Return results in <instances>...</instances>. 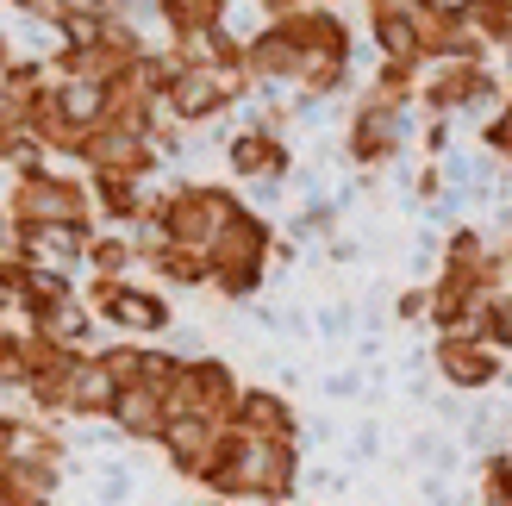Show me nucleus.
I'll use <instances>...</instances> for the list:
<instances>
[{"label":"nucleus","mask_w":512,"mask_h":506,"mask_svg":"<svg viewBox=\"0 0 512 506\" xmlns=\"http://www.w3.org/2000/svg\"><path fill=\"white\" fill-rule=\"evenodd\" d=\"M244 88H250V75H238V69L188 63L182 82H175L169 100H163V119H175V125H207V119H219V113H232L238 100H244Z\"/></svg>","instance_id":"1a4fd4ad"},{"label":"nucleus","mask_w":512,"mask_h":506,"mask_svg":"<svg viewBox=\"0 0 512 506\" xmlns=\"http://www.w3.org/2000/svg\"><path fill=\"white\" fill-rule=\"evenodd\" d=\"M481 506H512V457L506 450L481 463Z\"/></svg>","instance_id":"cd10ccee"},{"label":"nucleus","mask_w":512,"mask_h":506,"mask_svg":"<svg viewBox=\"0 0 512 506\" xmlns=\"http://www.w3.org/2000/svg\"><path fill=\"white\" fill-rule=\"evenodd\" d=\"M500 57H506V94H512V50H500Z\"/></svg>","instance_id":"f704fd0d"},{"label":"nucleus","mask_w":512,"mask_h":506,"mask_svg":"<svg viewBox=\"0 0 512 506\" xmlns=\"http://www.w3.org/2000/svg\"><path fill=\"white\" fill-rule=\"evenodd\" d=\"M431 363H438V375H444L450 388H463V394L500 382V350H494L488 338H475V332L438 338V344H431Z\"/></svg>","instance_id":"4468645a"},{"label":"nucleus","mask_w":512,"mask_h":506,"mask_svg":"<svg viewBox=\"0 0 512 506\" xmlns=\"http://www.w3.org/2000/svg\"><path fill=\"white\" fill-rule=\"evenodd\" d=\"M294 32L306 44V69H300V88L306 94H344L350 88V25L331 13V7H288Z\"/></svg>","instance_id":"423d86ee"},{"label":"nucleus","mask_w":512,"mask_h":506,"mask_svg":"<svg viewBox=\"0 0 512 506\" xmlns=\"http://www.w3.org/2000/svg\"><path fill=\"white\" fill-rule=\"evenodd\" d=\"M475 38L488 50H512V0H475Z\"/></svg>","instance_id":"a878e982"},{"label":"nucleus","mask_w":512,"mask_h":506,"mask_svg":"<svg viewBox=\"0 0 512 506\" xmlns=\"http://www.w3.org/2000/svg\"><path fill=\"white\" fill-rule=\"evenodd\" d=\"M94 238H100L94 225H19V232H13V257L32 263V269L75 275V263H88Z\"/></svg>","instance_id":"ddd939ff"},{"label":"nucleus","mask_w":512,"mask_h":506,"mask_svg":"<svg viewBox=\"0 0 512 506\" xmlns=\"http://www.w3.org/2000/svg\"><path fill=\"white\" fill-rule=\"evenodd\" d=\"M288 7L294 0H269V19L250 32V44H244V69H250V82H275V88H300V69H306V44H300V32H294V19H288Z\"/></svg>","instance_id":"0eeeda50"},{"label":"nucleus","mask_w":512,"mask_h":506,"mask_svg":"<svg viewBox=\"0 0 512 506\" xmlns=\"http://www.w3.org/2000/svg\"><path fill=\"white\" fill-rule=\"evenodd\" d=\"M494 257H500V263H506V269H512V238H506V244H500V250H494Z\"/></svg>","instance_id":"72a5a7b5"},{"label":"nucleus","mask_w":512,"mask_h":506,"mask_svg":"<svg viewBox=\"0 0 512 506\" xmlns=\"http://www.w3.org/2000/svg\"><path fill=\"white\" fill-rule=\"evenodd\" d=\"M144 263V244L138 232H100L94 250H88V269H94V282H132V269Z\"/></svg>","instance_id":"b1692460"},{"label":"nucleus","mask_w":512,"mask_h":506,"mask_svg":"<svg viewBox=\"0 0 512 506\" xmlns=\"http://www.w3.org/2000/svg\"><path fill=\"white\" fill-rule=\"evenodd\" d=\"M494 269V250L475 225H456L450 244H444V275H488Z\"/></svg>","instance_id":"393cba45"},{"label":"nucleus","mask_w":512,"mask_h":506,"mask_svg":"<svg viewBox=\"0 0 512 506\" xmlns=\"http://www.w3.org/2000/svg\"><path fill=\"white\" fill-rule=\"evenodd\" d=\"M207 263H213V288H219L225 300H250L256 288H263L269 263H275V225L256 213V207H244V213L219 232V244L207 250Z\"/></svg>","instance_id":"7ed1b4c3"},{"label":"nucleus","mask_w":512,"mask_h":506,"mask_svg":"<svg viewBox=\"0 0 512 506\" xmlns=\"http://www.w3.org/2000/svg\"><path fill=\"white\" fill-rule=\"evenodd\" d=\"M406 113H413V107H388V100H369V94H363V107L350 113V132H344L350 163H356V169L394 163L400 150H406V132H413V119H406Z\"/></svg>","instance_id":"9b49d317"},{"label":"nucleus","mask_w":512,"mask_h":506,"mask_svg":"<svg viewBox=\"0 0 512 506\" xmlns=\"http://www.w3.org/2000/svg\"><path fill=\"white\" fill-rule=\"evenodd\" d=\"M0 313H25L32 319V300H25V263L0 257Z\"/></svg>","instance_id":"c756f323"},{"label":"nucleus","mask_w":512,"mask_h":506,"mask_svg":"<svg viewBox=\"0 0 512 506\" xmlns=\"http://www.w3.org/2000/svg\"><path fill=\"white\" fill-rule=\"evenodd\" d=\"M119 25V7H100V0H57V19H50V32L63 38V50H94L107 44Z\"/></svg>","instance_id":"4be33fe9"},{"label":"nucleus","mask_w":512,"mask_h":506,"mask_svg":"<svg viewBox=\"0 0 512 506\" xmlns=\"http://www.w3.org/2000/svg\"><path fill=\"white\" fill-rule=\"evenodd\" d=\"M157 157H163L157 144L119 132V125H100V132H88V144L75 150V163L88 175H157Z\"/></svg>","instance_id":"2eb2a0df"},{"label":"nucleus","mask_w":512,"mask_h":506,"mask_svg":"<svg viewBox=\"0 0 512 506\" xmlns=\"http://www.w3.org/2000/svg\"><path fill=\"white\" fill-rule=\"evenodd\" d=\"M363 25H369V44H375L381 69H406V75L425 69V32H419L413 0H369Z\"/></svg>","instance_id":"9d476101"},{"label":"nucleus","mask_w":512,"mask_h":506,"mask_svg":"<svg viewBox=\"0 0 512 506\" xmlns=\"http://www.w3.org/2000/svg\"><path fill=\"white\" fill-rule=\"evenodd\" d=\"M225 438V419H200V413H175L169 432H163V457L175 475H188V482H200L213 463V450Z\"/></svg>","instance_id":"a211bd4d"},{"label":"nucleus","mask_w":512,"mask_h":506,"mask_svg":"<svg viewBox=\"0 0 512 506\" xmlns=\"http://www.w3.org/2000/svg\"><path fill=\"white\" fill-rule=\"evenodd\" d=\"M238 400H244V382L232 375V363H219V357H188L182 363L175 413H200V419H225V425H232Z\"/></svg>","instance_id":"f8f14e48"},{"label":"nucleus","mask_w":512,"mask_h":506,"mask_svg":"<svg viewBox=\"0 0 512 506\" xmlns=\"http://www.w3.org/2000/svg\"><path fill=\"white\" fill-rule=\"evenodd\" d=\"M82 300L94 307V319L113 325L119 338H163L169 319H175V307L157 288H144V282H94Z\"/></svg>","instance_id":"6e6552de"},{"label":"nucleus","mask_w":512,"mask_h":506,"mask_svg":"<svg viewBox=\"0 0 512 506\" xmlns=\"http://www.w3.org/2000/svg\"><path fill=\"white\" fill-rule=\"evenodd\" d=\"M25 332H32L38 344H50V350H63V357H88L94 307H88L82 294H69V300H57V307H44V313L25 319Z\"/></svg>","instance_id":"aec40b11"},{"label":"nucleus","mask_w":512,"mask_h":506,"mask_svg":"<svg viewBox=\"0 0 512 506\" xmlns=\"http://www.w3.org/2000/svg\"><path fill=\"white\" fill-rule=\"evenodd\" d=\"M225 163H232L238 182H263V188H275L281 175L294 169V150L281 144L275 125H244V132L225 144Z\"/></svg>","instance_id":"dca6fc26"},{"label":"nucleus","mask_w":512,"mask_h":506,"mask_svg":"<svg viewBox=\"0 0 512 506\" xmlns=\"http://www.w3.org/2000/svg\"><path fill=\"white\" fill-rule=\"evenodd\" d=\"M232 425H244L250 438H269V444H294V438H300L294 400H288V394H275V388H244Z\"/></svg>","instance_id":"412c9836"},{"label":"nucleus","mask_w":512,"mask_h":506,"mask_svg":"<svg viewBox=\"0 0 512 506\" xmlns=\"http://www.w3.org/2000/svg\"><path fill=\"white\" fill-rule=\"evenodd\" d=\"M25 400H32L38 413H75V419H113V400H119V382L113 369L94 357H69L63 369L38 375L32 388H25Z\"/></svg>","instance_id":"20e7f679"},{"label":"nucleus","mask_w":512,"mask_h":506,"mask_svg":"<svg viewBox=\"0 0 512 506\" xmlns=\"http://www.w3.org/2000/svg\"><path fill=\"white\" fill-rule=\"evenodd\" d=\"M481 338H488L500 357L512 350V288H500L494 300H488V319H481Z\"/></svg>","instance_id":"c85d7f7f"},{"label":"nucleus","mask_w":512,"mask_h":506,"mask_svg":"<svg viewBox=\"0 0 512 506\" xmlns=\"http://www.w3.org/2000/svg\"><path fill=\"white\" fill-rule=\"evenodd\" d=\"M244 213V200L232 188H219V182H175L163 194V207L150 225H138V244H175V250H207L219 244V232Z\"/></svg>","instance_id":"f03ea898"},{"label":"nucleus","mask_w":512,"mask_h":506,"mask_svg":"<svg viewBox=\"0 0 512 506\" xmlns=\"http://www.w3.org/2000/svg\"><path fill=\"white\" fill-rule=\"evenodd\" d=\"M481 144H488L494 157H506V163H512V94H506V107H500L488 125H481Z\"/></svg>","instance_id":"7c9ffc66"},{"label":"nucleus","mask_w":512,"mask_h":506,"mask_svg":"<svg viewBox=\"0 0 512 506\" xmlns=\"http://www.w3.org/2000/svg\"><path fill=\"white\" fill-rule=\"evenodd\" d=\"M0 94H7V63H0Z\"/></svg>","instance_id":"c9c22d12"},{"label":"nucleus","mask_w":512,"mask_h":506,"mask_svg":"<svg viewBox=\"0 0 512 506\" xmlns=\"http://www.w3.org/2000/svg\"><path fill=\"white\" fill-rule=\"evenodd\" d=\"M144 263L157 269V282L169 288H213V263L200 250H175V244H144Z\"/></svg>","instance_id":"5701e85b"},{"label":"nucleus","mask_w":512,"mask_h":506,"mask_svg":"<svg viewBox=\"0 0 512 506\" xmlns=\"http://www.w3.org/2000/svg\"><path fill=\"white\" fill-rule=\"evenodd\" d=\"M169 419H175V400H169L157 382H125L119 400H113V425H119L132 444H163Z\"/></svg>","instance_id":"6ab92c4d"},{"label":"nucleus","mask_w":512,"mask_h":506,"mask_svg":"<svg viewBox=\"0 0 512 506\" xmlns=\"http://www.w3.org/2000/svg\"><path fill=\"white\" fill-rule=\"evenodd\" d=\"M0 469H63V438L32 413H0Z\"/></svg>","instance_id":"f3484780"},{"label":"nucleus","mask_w":512,"mask_h":506,"mask_svg":"<svg viewBox=\"0 0 512 506\" xmlns=\"http://www.w3.org/2000/svg\"><path fill=\"white\" fill-rule=\"evenodd\" d=\"M207 500H294L300 488V450L294 444H269V438H250L244 425H225V438L213 450L207 475H200Z\"/></svg>","instance_id":"f257e3e1"},{"label":"nucleus","mask_w":512,"mask_h":506,"mask_svg":"<svg viewBox=\"0 0 512 506\" xmlns=\"http://www.w3.org/2000/svg\"><path fill=\"white\" fill-rule=\"evenodd\" d=\"M7 213L13 225H94V188L63 169H32V175H13Z\"/></svg>","instance_id":"39448f33"},{"label":"nucleus","mask_w":512,"mask_h":506,"mask_svg":"<svg viewBox=\"0 0 512 506\" xmlns=\"http://www.w3.org/2000/svg\"><path fill=\"white\" fill-rule=\"evenodd\" d=\"M200 506H225V500H200Z\"/></svg>","instance_id":"e433bc0d"},{"label":"nucleus","mask_w":512,"mask_h":506,"mask_svg":"<svg viewBox=\"0 0 512 506\" xmlns=\"http://www.w3.org/2000/svg\"><path fill=\"white\" fill-rule=\"evenodd\" d=\"M13 232H19V225H13V213L0 207V257H13Z\"/></svg>","instance_id":"473e14b6"},{"label":"nucleus","mask_w":512,"mask_h":506,"mask_svg":"<svg viewBox=\"0 0 512 506\" xmlns=\"http://www.w3.org/2000/svg\"><path fill=\"white\" fill-rule=\"evenodd\" d=\"M400 319H431V288H406L400 294Z\"/></svg>","instance_id":"2f4dec72"},{"label":"nucleus","mask_w":512,"mask_h":506,"mask_svg":"<svg viewBox=\"0 0 512 506\" xmlns=\"http://www.w3.org/2000/svg\"><path fill=\"white\" fill-rule=\"evenodd\" d=\"M25 332H13V325H0V388H25L32 382V363H25Z\"/></svg>","instance_id":"bb28decb"}]
</instances>
